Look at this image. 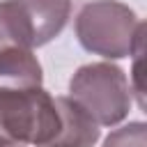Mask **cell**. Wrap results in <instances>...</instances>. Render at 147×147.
Segmentation results:
<instances>
[{"label": "cell", "mask_w": 147, "mask_h": 147, "mask_svg": "<svg viewBox=\"0 0 147 147\" xmlns=\"http://www.w3.org/2000/svg\"><path fill=\"white\" fill-rule=\"evenodd\" d=\"M55 108L60 115V129L48 147H94L96 145L101 129L80 103H76L71 96H55Z\"/></svg>", "instance_id": "5b68a950"}, {"label": "cell", "mask_w": 147, "mask_h": 147, "mask_svg": "<svg viewBox=\"0 0 147 147\" xmlns=\"http://www.w3.org/2000/svg\"><path fill=\"white\" fill-rule=\"evenodd\" d=\"M71 16V0H2L0 46L39 48L53 41Z\"/></svg>", "instance_id": "277c9868"}, {"label": "cell", "mask_w": 147, "mask_h": 147, "mask_svg": "<svg viewBox=\"0 0 147 147\" xmlns=\"http://www.w3.org/2000/svg\"><path fill=\"white\" fill-rule=\"evenodd\" d=\"M60 129L44 87H0V147H48Z\"/></svg>", "instance_id": "7a4b0ae2"}, {"label": "cell", "mask_w": 147, "mask_h": 147, "mask_svg": "<svg viewBox=\"0 0 147 147\" xmlns=\"http://www.w3.org/2000/svg\"><path fill=\"white\" fill-rule=\"evenodd\" d=\"M80 46L106 60L131 57L145 41V23L119 0H92L76 16Z\"/></svg>", "instance_id": "6da1fadb"}, {"label": "cell", "mask_w": 147, "mask_h": 147, "mask_svg": "<svg viewBox=\"0 0 147 147\" xmlns=\"http://www.w3.org/2000/svg\"><path fill=\"white\" fill-rule=\"evenodd\" d=\"M41 64L32 48L0 46V87H41Z\"/></svg>", "instance_id": "8992f818"}, {"label": "cell", "mask_w": 147, "mask_h": 147, "mask_svg": "<svg viewBox=\"0 0 147 147\" xmlns=\"http://www.w3.org/2000/svg\"><path fill=\"white\" fill-rule=\"evenodd\" d=\"M103 147H147V126L145 122H129L108 133Z\"/></svg>", "instance_id": "52a82bcc"}, {"label": "cell", "mask_w": 147, "mask_h": 147, "mask_svg": "<svg viewBox=\"0 0 147 147\" xmlns=\"http://www.w3.org/2000/svg\"><path fill=\"white\" fill-rule=\"evenodd\" d=\"M69 96L80 103L99 126H115L129 115L133 87L122 67L92 62L76 69L69 80Z\"/></svg>", "instance_id": "3957f363"}]
</instances>
